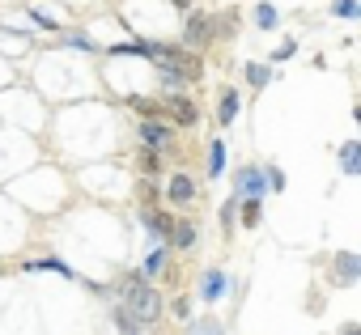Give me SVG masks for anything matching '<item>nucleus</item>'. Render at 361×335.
Returning <instances> with one entry per match:
<instances>
[{
	"instance_id": "nucleus-23",
	"label": "nucleus",
	"mask_w": 361,
	"mask_h": 335,
	"mask_svg": "<svg viewBox=\"0 0 361 335\" xmlns=\"http://www.w3.org/2000/svg\"><path fill=\"white\" fill-rule=\"evenodd\" d=\"M238 208H243V229H259V221H264V204H255V200H238Z\"/></svg>"
},
{
	"instance_id": "nucleus-27",
	"label": "nucleus",
	"mask_w": 361,
	"mask_h": 335,
	"mask_svg": "<svg viewBox=\"0 0 361 335\" xmlns=\"http://www.w3.org/2000/svg\"><path fill=\"white\" fill-rule=\"evenodd\" d=\"M234 221H238V200L230 196V200H226V208H221V229L230 234V229H234Z\"/></svg>"
},
{
	"instance_id": "nucleus-21",
	"label": "nucleus",
	"mask_w": 361,
	"mask_h": 335,
	"mask_svg": "<svg viewBox=\"0 0 361 335\" xmlns=\"http://www.w3.org/2000/svg\"><path fill=\"white\" fill-rule=\"evenodd\" d=\"M56 39H60V43H64V47H77V51H90V56H94V51H98V43H94V39H90V34H77V30H60V34H56Z\"/></svg>"
},
{
	"instance_id": "nucleus-31",
	"label": "nucleus",
	"mask_w": 361,
	"mask_h": 335,
	"mask_svg": "<svg viewBox=\"0 0 361 335\" xmlns=\"http://www.w3.org/2000/svg\"><path fill=\"white\" fill-rule=\"evenodd\" d=\"M340 335H361V331H357V322H344V327H340Z\"/></svg>"
},
{
	"instance_id": "nucleus-17",
	"label": "nucleus",
	"mask_w": 361,
	"mask_h": 335,
	"mask_svg": "<svg viewBox=\"0 0 361 335\" xmlns=\"http://www.w3.org/2000/svg\"><path fill=\"white\" fill-rule=\"evenodd\" d=\"M251 22H255L259 30H276V26H281V9L268 5V0H259V5L251 9Z\"/></svg>"
},
{
	"instance_id": "nucleus-29",
	"label": "nucleus",
	"mask_w": 361,
	"mask_h": 335,
	"mask_svg": "<svg viewBox=\"0 0 361 335\" xmlns=\"http://www.w3.org/2000/svg\"><path fill=\"white\" fill-rule=\"evenodd\" d=\"M293 51H298V43H293V39H285V43H281L276 51H272V60H268V64H276V60H289Z\"/></svg>"
},
{
	"instance_id": "nucleus-18",
	"label": "nucleus",
	"mask_w": 361,
	"mask_h": 335,
	"mask_svg": "<svg viewBox=\"0 0 361 335\" xmlns=\"http://www.w3.org/2000/svg\"><path fill=\"white\" fill-rule=\"evenodd\" d=\"M111 322H115V331H119V335H140V331H145V327H140V322L119 305V301H111Z\"/></svg>"
},
{
	"instance_id": "nucleus-25",
	"label": "nucleus",
	"mask_w": 361,
	"mask_h": 335,
	"mask_svg": "<svg viewBox=\"0 0 361 335\" xmlns=\"http://www.w3.org/2000/svg\"><path fill=\"white\" fill-rule=\"evenodd\" d=\"M264 179H268V196H276V191H285V170H281V165H264Z\"/></svg>"
},
{
	"instance_id": "nucleus-20",
	"label": "nucleus",
	"mask_w": 361,
	"mask_h": 335,
	"mask_svg": "<svg viewBox=\"0 0 361 335\" xmlns=\"http://www.w3.org/2000/svg\"><path fill=\"white\" fill-rule=\"evenodd\" d=\"M243 77H247V85H251V89H264V85L272 81V64L251 60V64H243Z\"/></svg>"
},
{
	"instance_id": "nucleus-28",
	"label": "nucleus",
	"mask_w": 361,
	"mask_h": 335,
	"mask_svg": "<svg viewBox=\"0 0 361 335\" xmlns=\"http://www.w3.org/2000/svg\"><path fill=\"white\" fill-rule=\"evenodd\" d=\"M170 310H174V318H183V322H188V318H192V297H174Z\"/></svg>"
},
{
	"instance_id": "nucleus-11",
	"label": "nucleus",
	"mask_w": 361,
	"mask_h": 335,
	"mask_svg": "<svg viewBox=\"0 0 361 335\" xmlns=\"http://www.w3.org/2000/svg\"><path fill=\"white\" fill-rule=\"evenodd\" d=\"M238 110H243V94H238V89H221V98H217V119H221V127H230V123L238 119Z\"/></svg>"
},
{
	"instance_id": "nucleus-7",
	"label": "nucleus",
	"mask_w": 361,
	"mask_h": 335,
	"mask_svg": "<svg viewBox=\"0 0 361 335\" xmlns=\"http://www.w3.org/2000/svg\"><path fill=\"white\" fill-rule=\"evenodd\" d=\"M166 267H170V246H166V242H157V246L140 259V272H136V276H140L145 284H157V280L166 276Z\"/></svg>"
},
{
	"instance_id": "nucleus-9",
	"label": "nucleus",
	"mask_w": 361,
	"mask_h": 335,
	"mask_svg": "<svg viewBox=\"0 0 361 335\" xmlns=\"http://www.w3.org/2000/svg\"><path fill=\"white\" fill-rule=\"evenodd\" d=\"M196 242H200V229H196V221H188V217H174V229H170L166 246H174V251H192Z\"/></svg>"
},
{
	"instance_id": "nucleus-14",
	"label": "nucleus",
	"mask_w": 361,
	"mask_h": 335,
	"mask_svg": "<svg viewBox=\"0 0 361 335\" xmlns=\"http://www.w3.org/2000/svg\"><path fill=\"white\" fill-rule=\"evenodd\" d=\"M340 175H361V140H344L340 144Z\"/></svg>"
},
{
	"instance_id": "nucleus-16",
	"label": "nucleus",
	"mask_w": 361,
	"mask_h": 335,
	"mask_svg": "<svg viewBox=\"0 0 361 335\" xmlns=\"http://www.w3.org/2000/svg\"><path fill=\"white\" fill-rule=\"evenodd\" d=\"M204 175H209V179H221V175H226V140H221V136L209 140V165H204Z\"/></svg>"
},
{
	"instance_id": "nucleus-13",
	"label": "nucleus",
	"mask_w": 361,
	"mask_h": 335,
	"mask_svg": "<svg viewBox=\"0 0 361 335\" xmlns=\"http://www.w3.org/2000/svg\"><path fill=\"white\" fill-rule=\"evenodd\" d=\"M331 263H336V280H340V284H353V280L361 276V259H357L353 251H340Z\"/></svg>"
},
{
	"instance_id": "nucleus-19",
	"label": "nucleus",
	"mask_w": 361,
	"mask_h": 335,
	"mask_svg": "<svg viewBox=\"0 0 361 335\" xmlns=\"http://www.w3.org/2000/svg\"><path fill=\"white\" fill-rule=\"evenodd\" d=\"M188 335H226V322L213 314H200V318H188Z\"/></svg>"
},
{
	"instance_id": "nucleus-12",
	"label": "nucleus",
	"mask_w": 361,
	"mask_h": 335,
	"mask_svg": "<svg viewBox=\"0 0 361 335\" xmlns=\"http://www.w3.org/2000/svg\"><path fill=\"white\" fill-rule=\"evenodd\" d=\"M26 272H56V276H64V280H77V272L60 259V255H47V259H30V263H22Z\"/></svg>"
},
{
	"instance_id": "nucleus-8",
	"label": "nucleus",
	"mask_w": 361,
	"mask_h": 335,
	"mask_svg": "<svg viewBox=\"0 0 361 335\" xmlns=\"http://www.w3.org/2000/svg\"><path fill=\"white\" fill-rule=\"evenodd\" d=\"M161 106L174 115V123H178V127H196V123H200V106H196L192 98H183V94H166V98H161Z\"/></svg>"
},
{
	"instance_id": "nucleus-30",
	"label": "nucleus",
	"mask_w": 361,
	"mask_h": 335,
	"mask_svg": "<svg viewBox=\"0 0 361 335\" xmlns=\"http://www.w3.org/2000/svg\"><path fill=\"white\" fill-rule=\"evenodd\" d=\"M174 9H183V13H192V0H170Z\"/></svg>"
},
{
	"instance_id": "nucleus-1",
	"label": "nucleus",
	"mask_w": 361,
	"mask_h": 335,
	"mask_svg": "<svg viewBox=\"0 0 361 335\" xmlns=\"http://www.w3.org/2000/svg\"><path fill=\"white\" fill-rule=\"evenodd\" d=\"M115 289H119V305H123L140 327L161 318V293H157V284H145L136 272H128V276L115 280Z\"/></svg>"
},
{
	"instance_id": "nucleus-5",
	"label": "nucleus",
	"mask_w": 361,
	"mask_h": 335,
	"mask_svg": "<svg viewBox=\"0 0 361 335\" xmlns=\"http://www.w3.org/2000/svg\"><path fill=\"white\" fill-rule=\"evenodd\" d=\"M140 148H153V153H161L166 157V148L174 144V127L166 123V119H140Z\"/></svg>"
},
{
	"instance_id": "nucleus-3",
	"label": "nucleus",
	"mask_w": 361,
	"mask_h": 335,
	"mask_svg": "<svg viewBox=\"0 0 361 335\" xmlns=\"http://www.w3.org/2000/svg\"><path fill=\"white\" fill-rule=\"evenodd\" d=\"M234 200H255L264 204L268 200V179H264V165H243V170L234 175Z\"/></svg>"
},
{
	"instance_id": "nucleus-26",
	"label": "nucleus",
	"mask_w": 361,
	"mask_h": 335,
	"mask_svg": "<svg viewBox=\"0 0 361 335\" xmlns=\"http://www.w3.org/2000/svg\"><path fill=\"white\" fill-rule=\"evenodd\" d=\"M153 204H157V183L140 179V208H153Z\"/></svg>"
},
{
	"instance_id": "nucleus-4",
	"label": "nucleus",
	"mask_w": 361,
	"mask_h": 335,
	"mask_svg": "<svg viewBox=\"0 0 361 335\" xmlns=\"http://www.w3.org/2000/svg\"><path fill=\"white\" fill-rule=\"evenodd\" d=\"M230 289H234V280H230V272H226V267H204V272H200L196 293H200V301H204V305L226 301V297H230Z\"/></svg>"
},
{
	"instance_id": "nucleus-24",
	"label": "nucleus",
	"mask_w": 361,
	"mask_h": 335,
	"mask_svg": "<svg viewBox=\"0 0 361 335\" xmlns=\"http://www.w3.org/2000/svg\"><path fill=\"white\" fill-rule=\"evenodd\" d=\"M111 56H140V60H149V39H136V43H115V47H111Z\"/></svg>"
},
{
	"instance_id": "nucleus-2",
	"label": "nucleus",
	"mask_w": 361,
	"mask_h": 335,
	"mask_svg": "<svg viewBox=\"0 0 361 335\" xmlns=\"http://www.w3.org/2000/svg\"><path fill=\"white\" fill-rule=\"evenodd\" d=\"M217 39V18L213 13H204V9H192L188 13V22H183V51H192V56H200L209 43Z\"/></svg>"
},
{
	"instance_id": "nucleus-6",
	"label": "nucleus",
	"mask_w": 361,
	"mask_h": 335,
	"mask_svg": "<svg viewBox=\"0 0 361 335\" xmlns=\"http://www.w3.org/2000/svg\"><path fill=\"white\" fill-rule=\"evenodd\" d=\"M196 196H200V187H196V179L192 175H170V183H166V200L174 204V208H192L196 204Z\"/></svg>"
},
{
	"instance_id": "nucleus-10",
	"label": "nucleus",
	"mask_w": 361,
	"mask_h": 335,
	"mask_svg": "<svg viewBox=\"0 0 361 335\" xmlns=\"http://www.w3.org/2000/svg\"><path fill=\"white\" fill-rule=\"evenodd\" d=\"M140 225H145L157 242H166V238H170V229H174V217H170L166 208H140Z\"/></svg>"
},
{
	"instance_id": "nucleus-15",
	"label": "nucleus",
	"mask_w": 361,
	"mask_h": 335,
	"mask_svg": "<svg viewBox=\"0 0 361 335\" xmlns=\"http://www.w3.org/2000/svg\"><path fill=\"white\" fill-rule=\"evenodd\" d=\"M136 170H140V179H157V175L166 170V157L153 153V148H140V153H136Z\"/></svg>"
},
{
	"instance_id": "nucleus-22",
	"label": "nucleus",
	"mask_w": 361,
	"mask_h": 335,
	"mask_svg": "<svg viewBox=\"0 0 361 335\" xmlns=\"http://www.w3.org/2000/svg\"><path fill=\"white\" fill-rule=\"evenodd\" d=\"M327 13L340 18V22H357V18H361V5H357V0H331Z\"/></svg>"
}]
</instances>
